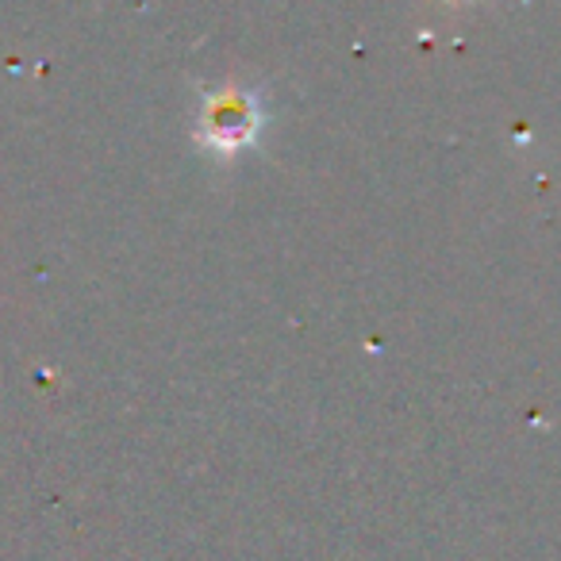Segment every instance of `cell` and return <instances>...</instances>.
<instances>
[{
    "label": "cell",
    "mask_w": 561,
    "mask_h": 561,
    "mask_svg": "<svg viewBox=\"0 0 561 561\" xmlns=\"http://www.w3.org/2000/svg\"><path fill=\"white\" fill-rule=\"evenodd\" d=\"M265 124L262 101L247 89H208L196 116V142L219 158H231L257 139Z\"/></svg>",
    "instance_id": "6da1fadb"
}]
</instances>
